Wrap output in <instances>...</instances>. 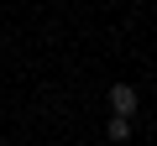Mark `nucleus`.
Listing matches in <instances>:
<instances>
[{"label": "nucleus", "instance_id": "obj_1", "mask_svg": "<svg viewBox=\"0 0 157 146\" xmlns=\"http://www.w3.org/2000/svg\"><path fill=\"white\" fill-rule=\"evenodd\" d=\"M110 110L115 115H136V89L131 84H110Z\"/></svg>", "mask_w": 157, "mask_h": 146}, {"label": "nucleus", "instance_id": "obj_2", "mask_svg": "<svg viewBox=\"0 0 157 146\" xmlns=\"http://www.w3.org/2000/svg\"><path fill=\"white\" fill-rule=\"evenodd\" d=\"M105 136H110V141H126V136H131V115H110Z\"/></svg>", "mask_w": 157, "mask_h": 146}]
</instances>
